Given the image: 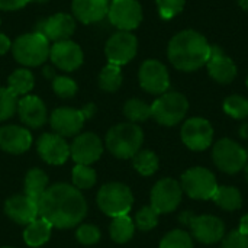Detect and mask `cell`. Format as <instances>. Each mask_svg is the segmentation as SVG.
<instances>
[{
    "mask_svg": "<svg viewBox=\"0 0 248 248\" xmlns=\"http://www.w3.org/2000/svg\"><path fill=\"white\" fill-rule=\"evenodd\" d=\"M31 0H0L1 10H17L26 6Z\"/></svg>",
    "mask_w": 248,
    "mask_h": 248,
    "instance_id": "obj_42",
    "label": "cell"
},
{
    "mask_svg": "<svg viewBox=\"0 0 248 248\" xmlns=\"http://www.w3.org/2000/svg\"><path fill=\"white\" fill-rule=\"evenodd\" d=\"M77 240L84 246L96 244L100 240V230L94 225H80L77 230Z\"/></svg>",
    "mask_w": 248,
    "mask_h": 248,
    "instance_id": "obj_40",
    "label": "cell"
},
{
    "mask_svg": "<svg viewBox=\"0 0 248 248\" xmlns=\"http://www.w3.org/2000/svg\"><path fill=\"white\" fill-rule=\"evenodd\" d=\"M73 183L74 186L80 189H90L96 183V173L92 167L89 166H81L77 164L73 169Z\"/></svg>",
    "mask_w": 248,
    "mask_h": 248,
    "instance_id": "obj_35",
    "label": "cell"
},
{
    "mask_svg": "<svg viewBox=\"0 0 248 248\" xmlns=\"http://www.w3.org/2000/svg\"><path fill=\"white\" fill-rule=\"evenodd\" d=\"M31 1H36V3H46L49 0H31Z\"/></svg>",
    "mask_w": 248,
    "mask_h": 248,
    "instance_id": "obj_49",
    "label": "cell"
},
{
    "mask_svg": "<svg viewBox=\"0 0 248 248\" xmlns=\"http://www.w3.org/2000/svg\"><path fill=\"white\" fill-rule=\"evenodd\" d=\"M237 1H238V4H240L241 9H244V10L248 12V0H237Z\"/></svg>",
    "mask_w": 248,
    "mask_h": 248,
    "instance_id": "obj_47",
    "label": "cell"
},
{
    "mask_svg": "<svg viewBox=\"0 0 248 248\" xmlns=\"http://www.w3.org/2000/svg\"><path fill=\"white\" fill-rule=\"evenodd\" d=\"M221 248H248V235L234 230L222 238Z\"/></svg>",
    "mask_w": 248,
    "mask_h": 248,
    "instance_id": "obj_41",
    "label": "cell"
},
{
    "mask_svg": "<svg viewBox=\"0 0 248 248\" xmlns=\"http://www.w3.org/2000/svg\"><path fill=\"white\" fill-rule=\"evenodd\" d=\"M238 231H241L243 234H247L248 235V215H244L240 221V227H238Z\"/></svg>",
    "mask_w": 248,
    "mask_h": 248,
    "instance_id": "obj_45",
    "label": "cell"
},
{
    "mask_svg": "<svg viewBox=\"0 0 248 248\" xmlns=\"http://www.w3.org/2000/svg\"><path fill=\"white\" fill-rule=\"evenodd\" d=\"M33 74L26 68H19L13 71L7 78V89L15 96H23L29 93L33 87Z\"/></svg>",
    "mask_w": 248,
    "mask_h": 248,
    "instance_id": "obj_28",
    "label": "cell"
},
{
    "mask_svg": "<svg viewBox=\"0 0 248 248\" xmlns=\"http://www.w3.org/2000/svg\"><path fill=\"white\" fill-rule=\"evenodd\" d=\"M212 201L224 211H238L243 206V195L234 186H218Z\"/></svg>",
    "mask_w": 248,
    "mask_h": 248,
    "instance_id": "obj_27",
    "label": "cell"
},
{
    "mask_svg": "<svg viewBox=\"0 0 248 248\" xmlns=\"http://www.w3.org/2000/svg\"><path fill=\"white\" fill-rule=\"evenodd\" d=\"M94 105H87L84 109L58 108L49 118L51 128L61 137H73L78 134L84 125V121L94 113Z\"/></svg>",
    "mask_w": 248,
    "mask_h": 248,
    "instance_id": "obj_9",
    "label": "cell"
},
{
    "mask_svg": "<svg viewBox=\"0 0 248 248\" xmlns=\"http://www.w3.org/2000/svg\"><path fill=\"white\" fill-rule=\"evenodd\" d=\"M10 48H12V42H10V39H9L6 35L0 33V55H4Z\"/></svg>",
    "mask_w": 248,
    "mask_h": 248,
    "instance_id": "obj_43",
    "label": "cell"
},
{
    "mask_svg": "<svg viewBox=\"0 0 248 248\" xmlns=\"http://www.w3.org/2000/svg\"><path fill=\"white\" fill-rule=\"evenodd\" d=\"M44 74H45L46 77H51L52 80L55 78V76H54V71H52V68H51V67H45V68H44Z\"/></svg>",
    "mask_w": 248,
    "mask_h": 248,
    "instance_id": "obj_46",
    "label": "cell"
},
{
    "mask_svg": "<svg viewBox=\"0 0 248 248\" xmlns=\"http://www.w3.org/2000/svg\"><path fill=\"white\" fill-rule=\"evenodd\" d=\"M189 110V102L179 92H166L151 105V118L160 125L174 126L185 119Z\"/></svg>",
    "mask_w": 248,
    "mask_h": 248,
    "instance_id": "obj_5",
    "label": "cell"
},
{
    "mask_svg": "<svg viewBox=\"0 0 248 248\" xmlns=\"http://www.w3.org/2000/svg\"><path fill=\"white\" fill-rule=\"evenodd\" d=\"M122 84V71L119 65L108 64L99 74V86L105 92H116Z\"/></svg>",
    "mask_w": 248,
    "mask_h": 248,
    "instance_id": "obj_31",
    "label": "cell"
},
{
    "mask_svg": "<svg viewBox=\"0 0 248 248\" xmlns=\"http://www.w3.org/2000/svg\"><path fill=\"white\" fill-rule=\"evenodd\" d=\"M108 16L112 25L131 32L142 22V7L137 0H112Z\"/></svg>",
    "mask_w": 248,
    "mask_h": 248,
    "instance_id": "obj_13",
    "label": "cell"
},
{
    "mask_svg": "<svg viewBox=\"0 0 248 248\" xmlns=\"http://www.w3.org/2000/svg\"><path fill=\"white\" fill-rule=\"evenodd\" d=\"M142 141V129L132 122L115 125L106 135V147L118 158H132L140 151Z\"/></svg>",
    "mask_w": 248,
    "mask_h": 248,
    "instance_id": "obj_3",
    "label": "cell"
},
{
    "mask_svg": "<svg viewBox=\"0 0 248 248\" xmlns=\"http://www.w3.org/2000/svg\"><path fill=\"white\" fill-rule=\"evenodd\" d=\"M73 13L81 23L102 20L109 12V0H73Z\"/></svg>",
    "mask_w": 248,
    "mask_h": 248,
    "instance_id": "obj_24",
    "label": "cell"
},
{
    "mask_svg": "<svg viewBox=\"0 0 248 248\" xmlns=\"http://www.w3.org/2000/svg\"><path fill=\"white\" fill-rule=\"evenodd\" d=\"M86 212L87 203L81 192L65 183H58L46 189L39 205L41 218L57 228L78 225L86 217Z\"/></svg>",
    "mask_w": 248,
    "mask_h": 248,
    "instance_id": "obj_1",
    "label": "cell"
},
{
    "mask_svg": "<svg viewBox=\"0 0 248 248\" xmlns=\"http://www.w3.org/2000/svg\"><path fill=\"white\" fill-rule=\"evenodd\" d=\"M180 137L189 150L203 151L209 148L214 141V128L205 118H190L183 124Z\"/></svg>",
    "mask_w": 248,
    "mask_h": 248,
    "instance_id": "obj_11",
    "label": "cell"
},
{
    "mask_svg": "<svg viewBox=\"0 0 248 248\" xmlns=\"http://www.w3.org/2000/svg\"><path fill=\"white\" fill-rule=\"evenodd\" d=\"M52 89L55 94L61 99H70L77 93V84L70 77H55L52 80Z\"/></svg>",
    "mask_w": 248,
    "mask_h": 248,
    "instance_id": "obj_38",
    "label": "cell"
},
{
    "mask_svg": "<svg viewBox=\"0 0 248 248\" xmlns=\"http://www.w3.org/2000/svg\"><path fill=\"white\" fill-rule=\"evenodd\" d=\"M193 218H195V215H193V212H190V211H185V212H182V214L179 215V221H180L183 225H186V227L190 225V222H192Z\"/></svg>",
    "mask_w": 248,
    "mask_h": 248,
    "instance_id": "obj_44",
    "label": "cell"
},
{
    "mask_svg": "<svg viewBox=\"0 0 248 248\" xmlns=\"http://www.w3.org/2000/svg\"><path fill=\"white\" fill-rule=\"evenodd\" d=\"M134 203L132 192L122 183H108L97 193V205L106 215L116 218L128 215Z\"/></svg>",
    "mask_w": 248,
    "mask_h": 248,
    "instance_id": "obj_6",
    "label": "cell"
},
{
    "mask_svg": "<svg viewBox=\"0 0 248 248\" xmlns=\"http://www.w3.org/2000/svg\"><path fill=\"white\" fill-rule=\"evenodd\" d=\"M51 61L62 71H74L83 64V51L80 45L67 39L55 42L49 49Z\"/></svg>",
    "mask_w": 248,
    "mask_h": 248,
    "instance_id": "obj_19",
    "label": "cell"
},
{
    "mask_svg": "<svg viewBox=\"0 0 248 248\" xmlns=\"http://www.w3.org/2000/svg\"><path fill=\"white\" fill-rule=\"evenodd\" d=\"M211 54V45L206 38L193 29H185L176 33L167 46V57L174 68L180 71H196L206 65Z\"/></svg>",
    "mask_w": 248,
    "mask_h": 248,
    "instance_id": "obj_2",
    "label": "cell"
},
{
    "mask_svg": "<svg viewBox=\"0 0 248 248\" xmlns=\"http://www.w3.org/2000/svg\"><path fill=\"white\" fill-rule=\"evenodd\" d=\"M76 31V22L70 15L57 13L48 19L39 20L35 26V32L44 35L48 41L60 42L67 41Z\"/></svg>",
    "mask_w": 248,
    "mask_h": 248,
    "instance_id": "obj_15",
    "label": "cell"
},
{
    "mask_svg": "<svg viewBox=\"0 0 248 248\" xmlns=\"http://www.w3.org/2000/svg\"><path fill=\"white\" fill-rule=\"evenodd\" d=\"M17 110V96H15L7 87H0V122L13 116Z\"/></svg>",
    "mask_w": 248,
    "mask_h": 248,
    "instance_id": "obj_37",
    "label": "cell"
},
{
    "mask_svg": "<svg viewBox=\"0 0 248 248\" xmlns=\"http://www.w3.org/2000/svg\"><path fill=\"white\" fill-rule=\"evenodd\" d=\"M109 232L115 243L124 244V243H128L134 237L135 224L128 215L116 217V218H113V221L110 224Z\"/></svg>",
    "mask_w": 248,
    "mask_h": 248,
    "instance_id": "obj_29",
    "label": "cell"
},
{
    "mask_svg": "<svg viewBox=\"0 0 248 248\" xmlns=\"http://www.w3.org/2000/svg\"><path fill=\"white\" fill-rule=\"evenodd\" d=\"M189 228L192 230V235L202 244H215L222 241L225 237V225L222 219L214 215H201L192 219Z\"/></svg>",
    "mask_w": 248,
    "mask_h": 248,
    "instance_id": "obj_17",
    "label": "cell"
},
{
    "mask_svg": "<svg viewBox=\"0 0 248 248\" xmlns=\"http://www.w3.org/2000/svg\"><path fill=\"white\" fill-rule=\"evenodd\" d=\"M49 41L38 33H25L12 44L15 60L25 67H36L46 61L49 57Z\"/></svg>",
    "mask_w": 248,
    "mask_h": 248,
    "instance_id": "obj_4",
    "label": "cell"
},
{
    "mask_svg": "<svg viewBox=\"0 0 248 248\" xmlns=\"http://www.w3.org/2000/svg\"><path fill=\"white\" fill-rule=\"evenodd\" d=\"M180 186L189 198L196 201L212 199L218 189L215 174L205 167H193L185 171Z\"/></svg>",
    "mask_w": 248,
    "mask_h": 248,
    "instance_id": "obj_7",
    "label": "cell"
},
{
    "mask_svg": "<svg viewBox=\"0 0 248 248\" xmlns=\"http://www.w3.org/2000/svg\"><path fill=\"white\" fill-rule=\"evenodd\" d=\"M158 13L163 19H173L182 13L186 0H155Z\"/></svg>",
    "mask_w": 248,
    "mask_h": 248,
    "instance_id": "obj_39",
    "label": "cell"
},
{
    "mask_svg": "<svg viewBox=\"0 0 248 248\" xmlns=\"http://www.w3.org/2000/svg\"><path fill=\"white\" fill-rule=\"evenodd\" d=\"M158 224V212L150 205L140 209L135 215V227L141 231H150Z\"/></svg>",
    "mask_w": 248,
    "mask_h": 248,
    "instance_id": "obj_36",
    "label": "cell"
},
{
    "mask_svg": "<svg viewBox=\"0 0 248 248\" xmlns=\"http://www.w3.org/2000/svg\"><path fill=\"white\" fill-rule=\"evenodd\" d=\"M137 49H138L137 36L126 31H119L113 33L108 39L105 46V52L109 64H115L119 67L128 64L137 55Z\"/></svg>",
    "mask_w": 248,
    "mask_h": 248,
    "instance_id": "obj_12",
    "label": "cell"
},
{
    "mask_svg": "<svg viewBox=\"0 0 248 248\" xmlns=\"http://www.w3.org/2000/svg\"><path fill=\"white\" fill-rule=\"evenodd\" d=\"M212 160L221 171L227 174H237L244 170L248 163V154L234 140L222 138L214 145Z\"/></svg>",
    "mask_w": 248,
    "mask_h": 248,
    "instance_id": "obj_8",
    "label": "cell"
},
{
    "mask_svg": "<svg viewBox=\"0 0 248 248\" xmlns=\"http://www.w3.org/2000/svg\"><path fill=\"white\" fill-rule=\"evenodd\" d=\"M32 144V135L28 129L6 125L0 128V148L10 154H22L29 150Z\"/></svg>",
    "mask_w": 248,
    "mask_h": 248,
    "instance_id": "obj_22",
    "label": "cell"
},
{
    "mask_svg": "<svg viewBox=\"0 0 248 248\" xmlns=\"http://www.w3.org/2000/svg\"><path fill=\"white\" fill-rule=\"evenodd\" d=\"M102 153H103L102 141L93 132H86L78 135L70 147V154L73 160L81 166L93 164L100 158Z\"/></svg>",
    "mask_w": 248,
    "mask_h": 248,
    "instance_id": "obj_16",
    "label": "cell"
},
{
    "mask_svg": "<svg viewBox=\"0 0 248 248\" xmlns=\"http://www.w3.org/2000/svg\"><path fill=\"white\" fill-rule=\"evenodd\" d=\"M51 230H52V225L46 219H44V218L35 219L26 225V228L23 231V240L29 247H41L42 244H45L49 240Z\"/></svg>",
    "mask_w": 248,
    "mask_h": 248,
    "instance_id": "obj_25",
    "label": "cell"
},
{
    "mask_svg": "<svg viewBox=\"0 0 248 248\" xmlns=\"http://www.w3.org/2000/svg\"><path fill=\"white\" fill-rule=\"evenodd\" d=\"M206 68L209 76L221 84H228L237 77V65L235 62L227 57L219 46L211 45L209 60L206 62Z\"/></svg>",
    "mask_w": 248,
    "mask_h": 248,
    "instance_id": "obj_20",
    "label": "cell"
},
{
    "mask_svg": "<svg viewBox=\"0 0 248 248\" xmlns=\"http://www.w3.org/2000/svg\"><path fill=\"white\" fill-rule=\"evenodd\" d=\"M182 186L177 180L166 177L158 180L151 190V206L160 214H170L182 202Z\"/></svg>",
    "mask_w": 248,
    "mask_h": 248,
    "instance_id": "obj_10",
    "label": "cell"
},
{
    "mask_svg": "<svg viewBox=\"0 0 248 248\" xmlns=\"http://www.w3.org/2000/svg\"><path fill=\"white\" fill-rule=\"evenodd\" d=\"M246 84H247V87H248V76H247V80H246Z\"/></svg>",
    "mask_w": 248,
    "mask_h": 248,
    "instance_id": "obj_50",
    "label": "cell"
},
{
    "mask_svg": "<svg viewBox=\"0 0 248 248\" xmlns=\"http://www.w3.org/2000/svg\"><path fill=\"white\" fill-rule=\"evenodd\" d=\"M1 248H12V247H1Z\"/></svg>",
    "mask_w": 248,
    "mask_h": 248,
    "instance_id": "obj_51",
    "label": "cell"
},
{
    "mask_svg": "<svg viewBox=\"0 0 248 248\" xmlns=\"http://www.w3.org/2000/svg\"><path fill=\"white\" fill-rule=\"evenodd\" d=\"M36 150L41 158L52 166L64 164L70 155V147L58 134H44L36 142Z\"/></svg>",
    "mask_w": 248,
    "mask_h": 248,
    "instance_id": "obj_18",
    "label": "cell"
},
{
    "mask_svg": "<svg viewBox=\"0 0 248 248\" xmlns=\"http://www.w3.org/2000/svg\"><path fill=\"white\" fill-rule=\"evenodd\" d=\"M141 87L151 94H163L170 87V74L167 67L157 60H147L141 64L138 73Z\"/></svg>",
    "mask_w": 248,
    "mask_h": 248,
    "instance_id": "obj_14",
    "label": "cell"
},
{
    "mask_svg": "<svg viewBox=\"0 0 248 248\" xmlns=\"http://www.w3.org/2000/svg\"><path fill=\"white\" fill-rule=\"evenodd\" d=\"M244 171H246V179H247L248 182V163L246 164V167H244Z\"/></svg>",
    "mask_w": 248,
    "mask_h": 248,
    "instance_id": "obj_48",
    "label": "cell"
},
{
    "mask_svg": "<svg viewBox=\"0 0 248 248\" xmlns=\"http://www.w3.org/2000/svg\"><path fill=\"white\" fill-rule=\"evenodd\" d=\"M0 23H1V20H0Z\"/></svg>",
    "mask_w": 248,
    "mask_h": 248,
    "instance_id": "obj_52",
    "label": "cell"
},
{
    "mask_svg": "<svg viewBox=\"0 0 248 248\" xmlns=\"http://www.w3.org/2000/svg\"><path fill=\"white\" fill-rule=\"evenodd\" d=\"M160 248H193V240L185 230H173L164 235Z\"/></svg>",
    "mask_w": 248,
    "mask_h": 248,
    "instance_id": "obj_34",
    "label": "cell"
},
{
    "mask_svg": "<svg viewBox=\"0 0 248 248\" xmlns=\"http://www.w3.org/2000/svg\"><path fill=\"white\" fill-rule=\"evenodd\" d=\"M124 113L132 124L144 122L151 118V105L141 99H129L124 106Z\"/></svg>",
    "mask_w": 248,
    "mask_h": 248,
    "instance_id": "obj_32",
    "label": "cell"
},
{
    "mask_svg": "<svg viewBox=\"0 0 248 248\" xmlns=\"http://www.w3.org/2000/svg\"><path fill=\"white\" fill-rule=\"evenodd\" d=\"M6 215L20 225H28L35 221L39 215L38 203L26 195H16L6 201L4 203Z\"/></svg>",
    "mask_w": 248,
    "mask_h": 248,
    "instance_id": "obj_21",
    "label": "cell"
},
{
    "mask_svg": "<svg viewBox=\"0 0 248 248\" xmlns=\"http://www.w3.org/2000/svg\"><path fill=\"white\" fill-rule=\"evenodd\" d=\"M224 112L234 119L248 118V99L240 94L228 96L224 100Z\"/></svg>",
    "mask_w": 248,
    "mask_h": 248,
    "instance_id": "obj_33",
    "label": "cell"
},
{
    "mask_svg": "<svg viewBox=\"0 0 248 248\" xmlns=\"http://www.w3.org/2000/svg\"><path fill=\"white\" fill-rule=\"evenodd\" d=\"M132 164L140 174L151 176L158 170V157L150 150H142L132 157Z\"/></svg>",
    "mask_w": 248,
    "mask_h": 248,
    "instance_id": "obj_30",
    "label": "cell"
},
{
    "mask_svg": "<svg viewBox=\"0 0 248 248\" xmlns=\"http://www.w3.org/2000/svg\"><path fill=\"white\" fill-rule=\"evenodd\" d=\"M17 113L29 128H41L46 122V108L36 96H25L17 100Z\"/></svg>",
    "mask_w": 248,
    "mask_h": 248,
    "instance_id": "obj_23",
    "label": "cell"
},
{
    "mask_svg": "<svg viewBox=\"0 0 248 248\" xmlns=\"http://www.w3.org/2000/svg\"><path fill=\"white\" fill-rule=\"evenodd\" d=\"M46 185H48V176L39 169H32L28 171L25 177V195L33 199L39 206L46 192Z\"/></svg>",
    "mask_w": 248,
    "mask_h": 248,
    "instance_id": "obj_26",
    "label": "cell"
}]
</instances>
